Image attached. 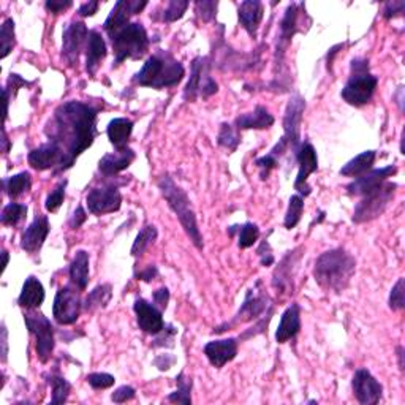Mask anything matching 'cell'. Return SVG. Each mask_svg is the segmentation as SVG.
<instances>
[{
    "label": "cell",
    "mask_w": 405,
    "mask_h": 405,
    "mask_svg": "<svg viewBox=\"0 0 405 405\" xmlns=\"http://www.w3.org/2000/svg\"><path fill=\"white\" fill-rule=\"evenodd\" d=\"M78 290V287L75 288L72 285H66V287L59 288L57 291L52 306V315L61 325H73L79 318L83 304H81Z\"/></svg>",
    "instance_id": "cell-10"
},
{
    "label": "cell",
    "mask_w": 405,
    "mask_h": 405,
    "mask_svg": "<svg viewBox=\"0 0 405 405\" xmlns=\"http://www.w3.org/2000/svg\"><path fill=\"white\" fill-rule=\"evenodd\" d=\"M296 157H298L299 171H298V177H296L295 181V190H298L299 195L309 197L312 188L309 184H307V179H309L312 172L318 170V159H317L314 146H312L310 143L301 144L299 150L296 152Z\"/></svg>",
    "instance_id": "cell-17"
},
{
    "label": "cell",
    "mask_w": 405,
    "mask_h": 405,
    "mask_svg": "<svg viewBox=\"0 0 405 405\" xmlns=\"http://www.w3.org/2000/svg\"><path fill=\"white\" fill-rule=\"evenodd\" d=\"M187 8H188L187 0H171L168 7L165 8L164 21H166V23H175V21L182 18Z\"/></svg>",
    "instance_id": "cell-45"
},
{
    "label": "cell",
    "mask_w": 405,
    "mask_h": 405,
    "mask_svg": "<svg viewBox=\"0 0 405 405\" xmlns=\"http://www.w3.org/2000/svg\"><path fill=\"white\" fill-rule=\"evenodd\" d=\"M157 184H159L161 195H164V198L166 199V203H168V206L171 208L172 213L176 214V217L179 219L182 228L186 230V233L188 237H190L193 246L199 248V250H203L204 247L203 236H201V231H199L198 228L197 215L195 213H193L190 199H188L187 193L184 192L179 186H176V182L172 181L168 175L161 176Z\"/></svg>",
    "instance_id": "cell-4"
},
{
    "label": "cell",
    "mask_w": 405,
    "mask_h": 405,
    "mask_svg": "<svg viewBox=\"0 0 405 405\" xmlns=\"http://www.w3.org/2000/svg\"><path fill=\"white\" fill-rule=\"evenodd\" d=\"M397 356H399V367L404 371V363H402V356H404V348L399 347L397 348Z\"/></svg>",
    "instance_id": "cell-63"
},
{
    "label": "cell",
    "mask_w": 405,
    "mask_h": 405,
    "mask_svg": "<svg viewBox=\"0 0 405 405\" xmlns=\"http://www.w3.org/2000/svg\"><path fill=\"white\" fill-rule=\"evenodd\" d=\"M0 41H2V59H5L12 52L14 46V21L5 19L2 24V30H0Z\"/></svg>",
    "instance_id": "cell-41"
},
{
    "label": "cell",
    "mask_w": 405,
    "mask_h": 405,
    "mask_svg": "<svg viewBox=\"0 0 405 405\" xmlns=\"http://www.w3.org/2000/svg\"><path fill=\"white\" fill-rule=\"evenodd\" d=\"M237 16H239V23L247 34L255 39L258 27H260L263 19V3L258 2V0H246L239 5Z\"/></svg>",
    "instance_id": "cell-25"
},
{
    "label": "cell",
    "mask_w": 405,
    "mask_h": 405,
    "mask_svg": "<svg viewBox=\"0 0 405 405\" xmlns=\"http://www.w3.org/2000/svg\"><path fill=\"white\" fill-rule=\"evenodd\" d=\"M390 307L393 310H402L405 307V287L404 279H399L390 295Z\"/></svg>",
    "instance_id": "cell-46"
},
{
    "label": "cell",
    "mask_w": 405,
    "mask_h": 405,
    "mask_svg": "<svg viewBox=\"0 0 405 405\" xmlns=\"http://www.w3.org/2000/svg\"><path fill=\"white\" fill-rule=\"evenodd\" d=\"M66 187H67V181H62L56 188L48 195L45 208L48 213H56V210L62 206L63 198H66Z\"/></svg>",
    "instance_id": "cell-44"
},
{
    "label": "cell",
    "mask_w": 405,
    "mask_h": 405,
    "mask_svg": "<svg viewBox=\"0 0 405 405\" xmlns=\"http://www.w3.org/2000/svg\"><path fill=\"white\" fill-rule=\"evenodd\" d=\"M375 161V150H366V152L359 154L358 157L350 160L347 165L340 170V175L348 176V177H358L364 172L371 171L372 165Z\"/></svg>",
    "instance_id": "cell-33"
},
{
    "label": "cell",
    "mask_w": 405,
    "mask_h": 405,
    "mask_svg": "<svg viewBox=\"0 0 405 405\" xmlns=\"http://www.w3.org/2000/svg\"><path fill=\"white\" fill-rule=\"evenodd\" d=\"M29 164L37 171H45L51 168H57L59 171L68 170V160L63 154V150L56 143H46L32 150L29 154Z\"/></svg>",
    "instance_id": "cell-12"
},
{
    "label": "cell",
    "mask_w": 405,
    "mask_h": 405,
    "mask_svg": "<svg viewBox=\"0 0 405 405\" xmlns=\"http://www.w3.org/2000/svg\"><path fill=\"white\" fill-rule=\"evenodd\" d=\"M177 334V329L175 326H165L159 334H155V340H154V347H172L175 345V337Z\"/></svg>",
    "instance_id": "cell-47"
},
{
    "label": "cell",
    "mask_w": 405,
    "mask_h": 405,
    "mask_svg": "<svg viewBox=\"0 0 405 405\" xmlns=\"http://www.w3.org/2000/svg\"><path fill=\"white\" fill-rule=\"evenodd\" d=\"M306 110V100L302 99L301 95H293L288 101L287 110H285V117H284V128L285 135L282 139L275 144V148L271 150V155L275 159L282 157V155L287 152L288 149L298 152L301 148V122H302V115H304Z\"/></svg>",
    "instance_id": "cell-7"
},
{
    "label": "cell",
    "mask_w": 405,
    "mask_h": 405,
    "mask_svg": "<svg viewBox=\"0 0 405 405\" xmlns=\"http://www.w3.org/2000/svg\"><path fill=\"white\" fill-rule=\"evenodd\" d=\"M177 383V390L175 393H171L168 399L171 402H177V404H186L188 405L192 402L190 397V391H192V379L187 377L184 372H181L176 379Z\"/></svg>",
    "instance_id": "cell-37"
},
{
    "label": "cell",
    "mask_w": 405,
    "mask_h": 405,
    "mask_svg": "<svg viewBox=\"0 0 405 405\" xmlns=\"http://www.w3.org/2000/svg\"><path fill=\"white\" fill-rule=\"evenodd\" d=\"M405 2H388L385 5V10H383V16L386 19H393L396 16H401L404 13Z\"/></svg>",
    "instance_id": "cell-52"
},
{
    "label": "cell",
    "mask_w": 405,
    "mask_h": 405,
    "mask_svg": "<svg viewBox=\"0 0 405 405\" xmlns=\"http://www.w3.org/2000/svg\"><path fill=\"white\" fill-rule=\"evenodd\" d=\"M115 377L110 374H103V372L88 375V383L94 390H106V388H111L115 385Z\"/></svg>",
    "instance_id": "cell-48"
},
{
    "label": "cell",
    "mask_w": 405,
    "mask_h": 405,
    "mask_svg": "<svg viewBox=\"0 0 405 405\" xmlns=\"http://www.w3.org/2000/svg\"><path fill=\"white\" fill-rule=\"evenodd\" d=\"M26 214H27L26 204L10 203V204H7V206L3 208L2 215H0V222H2L3 225L14 226V225H18L21 220L26 217Z\"/></svg>",
    "instance_id": "cell-40"
},
{
    "label": "cell",
    "mask_w": 405,
    "mask_h": 405,
    "mask_svg": "<svg viewBox=\"0 0 405 405\" xmlns=\"http://www.w3.org/2000/svg\"><path fill=\"white\" fill-rule=\"evenodd\" d=\"M274 124L273 115H269V111L264 106L258 105L253 112H247V115H241L236 119V127L237 130H264L269 128Z\"/></svg>",
    "instance_id": "cell-30"
},
{
    "label": "cell",
    "mask_w": 405,
    "mask_h": 405,
    "mask_svg": "<svg viewBox=\"0 0 405 405\" xmlns=\"http://www.w3.org/2000/svg\"><path fill=\"white\" fill-rule=\"evenodd\" d=\"M152 298H154V304L157 306L160 310H164V309H166V306H168L170 291H168V288H166V287L159 288L157 291H154Z\"/></svg>",
    "instance_id": "cell-54"
},
{
    "label": "cell",
    "mask_w": 405,
    "mask_h": 405,
    "mask_svg": "<svg viewBox=\"0 0 405 405\" xmlns=\"http://www.w3.org/2000/svg\"><path fill=\"white\" fill-rule=\"evenodd\" d=\"M302 209H304V199H302V197L301 195L291 197L288 209H287V214H285V220H284L285 228L291 230V228H295V226L299 224L301 215H302Z\"/></svg>",
    "instance_id": "cell-39"
},
{
    "label": "cell",
    "mask_w": 405,
    "mask_h": 405,
    "mask_svg": "<svg viewBox=\"0 0 405 405\" xmlns=\"http://www.w3.org/2000/svg\"><path fill=\"white\" fill-rule=\"evenodd\" d=\"M258 237H260V230H258V226L253 224H246L239 228V241H237V246L241 248H248L255 244Z\"/></svg>",
    "instance_id": "cell-43"
},
{
    "label": "cell",
    "mask_w": 405,
    "mask_h": 405,
    "mask_svg": "<svg viewBox=\"0 0 405 405\" xmlns=\"http://www.w3.org/2000/svg\"><path fill=\"white\" fill-rule=\"evenodd\" d=\"M73 5V2H70V0H67V2H57V0H48V2L45 3V7H46V10H50L51 13H54V14H59V13H62V12H66L67 8H70Z\"/></svg>",
    "instance_id": "cell-55"
},
{
    "label": "cell",
    "mask_w": 405,
    "mask_h": 405,
    "mask_svg": "<svg viewBox=\"0 0 405 405\" xmlns=\"http://www.w3.org/2000/svg\"><path fill=\"white\" fill-rule=\"evenodd\" d=\"M26 326L29 329L30 334L35 336V350L37 356L41 363H48L54 350V328L51 322L41 314V312H26L24 314Z\"/></svg>",
    "instance_id": "cell-9"
},
{
    "label": "cell",
    "mask_w": 405,
    "mask_h": 405,
    "mask_svg": "<svg viewBox=\"0 0 405 405\" xmlns=\"http://www.w3.org/2000/svg\"><path fill=\"white\" fill-rule=\"evenodd\" d=\"M301 331V310L298 304H291L287 310L284 312L280 318L277 333H275V340L279 344L288 342L296 334Z\"/></svg>",
    "instance_id": "cell-26"
},
{
    "label": "cell",
    "mask_w": 405,
    "mask_h": 405,
    "mask_svg": "<svg viewBox=\"0 0 405 405\" xmlns=\"http://www.w3.org/2000/svg\"><path fill=\"white\" fill-rule=\"evenodd\" d=\"M217 143L226 149L236 150L237 146H239V135H237L235 128L228 126V124H222L217 137Z\"/></svg>",
    "instance_id": "cell-42"
},
{
    "label": "cell",
    "mask_w": 405,
    "mask_h": 405,
    "mask_svg": "<svg viewBox=\"0 0 405 405\" xmlns=\"http://www.w3.org/2000/svg\"><path fill=\"white\" fill-rule=\"evenodd\" d=\"M184 78V67L171 54L161 51L150 56L133 81L143 88L164 89L179 84Z\"/></svg>",
    "instance_id": "cell-3"
},
{
    "label": "cell",
    "mask_w": 405,
    "mask_h": 405,
    "mask_svg": "<svg viewBox=\"0 0 405 405\" xmlns=\"http://www.w3.org/2000/svg\"><path fill=\"white\" fill-rule=\"evenodd\" d=\"M379 79L369 73V62L366 59H355L352 62V77L340 92L342 99L352 106L369 103L375 94Z\"/></svg>",
    "instance_id": "cell-5"
},
{
    "label": "cell",
    "mask_w": 405,
    "mask_h": 405,
    "mask_svg": "<svg viewBox=\"0 0 405 405\" xmlns=\"http://www.w3.org/2000/svg\"><path fill=\"white\" fill-rule=\"evenodd\" d=\"M89 30L84 23L75 21L66 27L62 37V57L70 67H75L78 63L79 54L83 51L84 45H88Z\"/></svg>",
    "instance_id": "cell-11"
},
{
    "label": "cell",
    "mask_w": 405,
    "mask_h": 405,
    "mask_svg": "<svg viewBox=\"0 0 405 405\" xmlns=\"http://www.w3.org/2000/svg\"><path fill=\"white\" fill-rule=\"evenodd\" d=\"M255 165H257V168L260 170V177L264 181L269 177V172L277 168L279 161H277V159L273 157L271 154H268V155H264V157L257 159Z\"/></svg>",
    "instance_id": "cell-50"
},
{
    "label": "cell",
    "mask_w": 405,
    "mask_h": 405,
    "mask_svg": "<svg viewBox=\"0 0 405 405\" xmlns=\"http://www.w3.org/2000/svg\"><path fill=\"white\" fill-rule=\"evenodd\" d=\"M111 290L112 288L110 284H103V285H99V287H95L84 301V310L95 312L97 309H105L108 302L111 301V296H112Z\"/></svg>",
    "instance_id": "cell-34"
},
{
    "label": "cell",
    "mask_w": 405,
    "mask_h": 405,
    "mask_svg": "<svg viewBox=\"0 0 405 405\" xmlns=\"http://www.w3.org/2000/svg\"><path fill=\"white\" fill-rule=\"evenodd\" d=\"M48 383H50V385L52 386L51 404L67 402L70 390H72L70 383L66 379H63V377H59V375H50V377H48Z\"/></svg>",
    "instance_id": "cell-38"
},
{
    "label": "cell",
    "mask_w": 405,
    "mask_h": 405,
    "mask_svg": "<svg viewBox=\"0 0 405 405\" xmlns=\"http://www.w3.org/2000/svg\"><path fill=\"white\" fill-rule=\"evenodd\" d=\"M32 187V176L30 172H19V175L8 177V179L3 181V188L5 192H7V195L14 199L21 195H24L30 190Z\"/></svg>",
    "instance_id": "cell-35"
},
{
    "label": "cell",
    "mask_w": 405,
    "mask_h": 405,
    "mask_svg": "<svg viewBox=\"0 0 405 405\" xmlns=\"http://www.w3.org/2000/svg\"><path fill=\"white\" fill-rule=\"evenodd\" d=\"M299 248H296L293 252H288L284 257V260L280 261L277 269L274 271L273 275V287L277 291H290L293 288V277H295V269L296 264L299 261Z\"/></svg>",
    "instance_id": "cell-23"
},
{
    "label": "cell",
    "mask_w": 405,
    "mask_h": 405,
    "mask_svg": "<svg viewBox=\"0 0 405 405\" xmlns=\"http://www.w3.org/2000/svg\"><path fill=\"white\" fill-rule=\"evenodd\" d=\"M304 8L302 3H290L288 8L285 10V16L280 23V34L277 39V48H275V62L282 63L285 52H287L288 46L293 37L301 32L299 29V14L302 13L301 10Z\"/></svg>",
    "instance_id": "cell-13"
},
{
    "label": "cell",
    "mask_w": 405,
    "mask_h": 405,
    "mask_svg": "<svg viewBox=\"0 0 405 405\" xmlns=\"http://www.w3.org/2000/svg\"><path fill=\"white\" fill-rule=\"evenodd\" d=\"M353 393L359 404L372 405L379 404L383 394V386L367 369H359L353 375Z\"/></svg>",
    "instance_id": "cell-15"
},
{
    "label": "cell",
    "mask_w": 405,
    "mask_h": 405,
    "mask_svg": "<svg viewBox=\"0 0 405 405\" xmlns=\"http://www.w3.org/2000/svg\"><path fill=\"white\" fill-rule=\"evenodd\" d=\"M135 160V152L130 148L117 149L115 154H106L103 159L100 160L99 170L103 172L105 176H115L117 172L127 170Z\"/></svg>",
    "instance_id": "cell-27"
},
{
    "label": "cell",
    "mask_w": 405,
    "mask_h": 405,
    "mask_svg": "<svg viewBox=\"0 0 405 405\" xmlns=\"http://www.w3.org/2000/svg\"><path fill=\"white\" fill-rule=\"evenodd\" d=\"M112 51H115V66H119L127 59H141L149 48L148 32L139 23H132L122 27L121 30L111 35Z\"/></svg>",
    "instance_id": "cell-6"
},
{
    "label": "cell",
    "mask_w": 405,
    "mask_h": 405,
    "mask_svg": "<svg viewBox=\"0 0 405 405\" xmlns=\"http://www.w3.org/2000/svg\"><path fill=\"white\" fill-rule=\"evenodd\" d=\"M208 59L204 57H197L195 61L192 62V72H190V79L184 89V99L187 101H195L197 97L201 92V88L204 81L208 79Z\"/></svg>",
    "instance_id": "cell-28"
},
{
    "label": "cell",
    "mask_w": 405,
    "mask_h": 405,
    "mask_svg": "<svg viewBox=\"0 0 405 405\" xmlns=\"http://www.w3.org/2000/svg\"><path fill=\"white\" fill-rule=\"evenodd\" d=\"M204 355L214 367H224L226 363L233 361L237 355V340L230 337L224 340H213L204 345Z\"/></svg>",
    "instance_id": "cell-22"
},
{
    "label": "cell",
    "mask_w": 405,
    "mask_h": 405,
    "mask_svg": "<svg viewBox=\"0 0 405 405\" xmlns=\"http://www.w3.org/2000/svg\"><path fill=\"white\" fill-rule=\"evenodd\" d=\"M159 275V269H157V266H154V264H150V266H148L144 269V271H141L139 273L137 277L139 279V280H144V282H152V280L157 277Z\"/></svg>",
    "instance_id": "cell-59"
},
{
    "label": "cell",
    "mask_w": 405,
    "mask_h": 405,
    "mask_svg": "<svg viewBox=\"0 0 405 405\" xmlns=\"http://www.w3.org/2000/svg\"><path fill=\"white\" fill-rule=\"evenodd\" d=\"M159 231L154 225H148L139 231L137 239H135L132 246V255L133 257H141L143 253L148 250V248L154 244L155 239H157Z\"/></svg>",
    "instance_id": "cell-36"
},
{
    "label": "cell",
    "mask_w": 405,
    "mask_h": 405,
    "mask_svg": "<svg viewBox=\"0 0 405 405\" xmlns=\"http://www.w3.org/2000/svg\"><path fill=\"white\" fill-rule=\"evenodd\" d=\"M50 220H48L46 215L37 214L34 222L27 226L23 236H21V248L29 253L39 252L48 235H50Z\"/></svg>",
    "instance_id": "cell-21"
},
{
    "label": "cell",
    "mask_w": 405,
    "mask_h": 405,
    "mask_svg": "<svg viewBox=\"0 0 405 405\" xmlns=\"http://www.w3.org/2000/svg\"><path fill=\"white\" fill-rule=\"evenodd\" d=\"M97 112L99 110L95 106L77 100L67 101L54 112L46 135L50 141L56 143L63 150L70 166L94 143L97 137Z\"/></svg>",
    "instance_id": "cell-1"
},
{
    "label": "cell",
    "mask_w": 405,
    "mask_h": 405,
    "mask_svg": "<svg viewBox=\"0 0 405 405\" xmlns=\"http://www.w3.org/2000/svg\"><path fill=\"white\" fill-rule=\"evenodd\" d=\"M106 57V43L97 30H90L86 45V70L90 77H95L100 63Z\"/></svg>",
    "instance_id": "cell-24"
},
{
    "label": "cell",
    "mask_w": 405,
    "mask_h": 405,
    "mask_svg": "<svg viewBox=\"0 0 405 405\" xmlns=\"http://www.w3.org/2000/svg\"><path fill=\"white\" fill-rule=\"evenodd\" d=\"M175 363H176V358L175 356H170V355H161V356H159L157 359H155V366H157L160 371L171 369V366Z\"/></svg>",
    "instance_id": "cell-60"
},
{
    "label": "cell",
    "mask_w": 405,
    "mask_h": 405,
    "mask_svg": "<svg viewBox=\"0 0 405 405\" xmlns=\"http://www.w3.org/2000/svg\"><path fill=\"white\" fill-rule=\"evenodd\" d=\"M397 168L396 166H385V168L380 170H372L367 171L364 175L356 177L353 182H350L347 186V193L348 195L355 197H364L367 193L374 192L375 188H379L383 182H386L393 175H396Z\"/></svg>",
    "instance_id": "cell-16"
},
{
    "label": "cell",
    "mask_w": 405,
    "mask_h": 405,
    "mask_svg": "<svg viewBox=\"0 0 405 405\" xmlns=\"http://www.w3.org/2000/svg\"><path fill=\"white\" fill-rule=\"evenodd\" d=\"M257 253H258V257L261 258L263 266H271V264L274 263V255L271 252V247H269V244H268V241L261 242V246L258 247Z\"/></svg>",
    "instance_id": "cell-53"
},
{
    "label": "cell",
    "mask_w": 405,
    "mask_h": 405,
    "mask_svg": "<svg viewBox=\"0 0 405 405\" xmlns=\"http://www.w3.org/2000/svg\"><path fill=\"white\" fill-rule=\"evenodd\" d=\"M70 279L79 290H86L89 284V253L78 250L70 264Z\"/></svg>",
    "instance_id": "cell-32"
},
{
    "label": "cell",
    "mask_w": 405,
    "mask_h": 405,
    "mask_svg": "<svg viewBox=\"0 0 405 405\" xmlns=\"http://www.w3.org/2000/svg\"><path fill=\"white\" fill-rule=\"evenodd\" d=\"M146 5L148 2H139V0H119L103 24V29L108 32V35H115L122 27L130 24L128 23L130 16L141 12Z\"/></svg>",
    "instance_id": "cell-18"
},
{
    "label": "cell",
    "mask_w": 405,
    "mask_h": 405,
    "mask_svg": "<svg viewBox=\"0 0 405 405\" xmlns=\"http://www.w3.org/2000/svg\"><path fill=\"white\" fill-rule=\"evenodd\" d=\"M2 253H3V269H5V268H7V264H8V252L3 250Z\"/></svg>",
    "instance_id": "cell-64"
},
{
    "label": "cell",
    "mask_w": 405,
    "mask_h": 405,
    "mask_svg": "<svg viewBox=\"0 0 405 405\" xmlns=\"http://www.w3.org/2000/svg\"><path fill=\"white\" fill-rule=\"evenodd\" d=\"M135 314H137L138 326L148 334H159L165 328L161 310L155 304H150L146 299L135 301Z\"/></svg>",
    "instance_id": "cell-19"
},
{
    "label": "cell",
    "mask_w": 405,
    "mask_h": 405,
    "mask_svg": "<svg viewBox=\"0 0 405 405\" xmlns=\"http://www.w3.org/2000/svg\"><path fill=\"white\" fill-rule=\"evenodd\" d=\"M219 3L217 2H210V0H203V2H197L195 8L199 18H201L204 23H209V21L214 19L215 12H217Z\"/></svg>",
    "instance_id": "cell-49"
},
{
    "label": "cell",
    "mask_w": 405,
    "mask_h": 405,
    "mask_svg": "<svg viewBox=\"0 0 405 405\" xmlns=\"http://www.w3.org/2000/svg\"><path fill=\"white\" fill-rule=\"evenodd\" d=\"M397 186L394 182H383L379 188H375L374 192L367 193L364 198L356 204L355 213H353V222L355 224H366L371 222L385 213L388 204L391 203L396 193Z\"/></svg>",
    "instance_id": "cell-8"
},
{
    "label": "cell",
    "mask_w": 405,
    "mask_h": 405,
    "mask_svg": "<svg viewBox=\"0 0 405 405\" xmlns=\"http://www.w3.org/2000/svg\"><path fill=\"white\" fill-rule=\"evenodd\" d=\"M43 301H45V288L39 279L30 275L23 285V291H21L18 299L19 306L24 307L26 310H35L43 304Z\"/></svg>",
    "instance_id": "cell-29"
},
{
    "label": "cell",
    "mask_w": 405,
    "mask_h": 405,
    "mask_svg": "<svg viewBox=\"0 0 405 405\" xmlns=\"http://www.w3.org/2000/svg\"><path fill=\"white\" fill-rule=\"evenodd\" d=\"M100 7V2H86L79 7L78 14L83 16V18H88V16H94L97 10Z\"/></svg>",
    "instance_id": "cell-58"
},
{
    "label": "cell",
    "mask_w": 405,
    "mask_h": 405,
    "mask_svg": "<svg viewBox=\"0 0 405 405\" xmlns=\"http://www.w3.org/2000/svg\"><path fill=\"white\" fill-rule=\"evenodd\" d=\"M133 132V122L127 117H116L112 119L108 126V138H110L111 144L115 146L116 149H124L127 148L128 138Z\"/></svg>",
    "instance_id": "cell-31"
},
{
    "label": "cell",
    "mask_w": 405,
    "mask_h": 405,
    "mask_svg": "<svg viewBox=\"0 0 405 405\" xmlns=\"http://www.w3.org/2000/svg\"><path fill=\"white\" fill-rule=\"evenodd\" d=\"M2 144H3V148H2L3 154H7V152H8V149H10V141H8L7 133H5V130H3V133H2Z\"/></svg>",
    "instance_id": "cell-62"
},
{
    "label": "cell",
    "mask_w": 405,
    "mask_h": 405,
    "mask_svg": "<svg viewBox=\"0 0 405 405\" xmlns=\"http://www.w3.org/2000/svg\"><path fill=\"white\" fill-rule=\"evenodd\" d=\"M355 271V258L344 248H333L317 258L314 277L315 282L325 291L340 293L350 285Z\"/></svg>",
    "instance_id": "cell-2"
},
{
    "label": "cell",
    "mask_w": 405,
    "mask_h": 405,
    "mask_svg": "<svg viewBox=\"0 0 405 405\" xmlns=\"http://www.w3.org/2000/svg\"><path fill=\"white\" fill-rule=\"evenodd\" d=\"M268 302H269V298H268L266 293H263V291L248 290L239 312L236 314L235 322L230 323V325H226V326L230 328V326L236 325V323H246V322L257 320L258 317L263 315L264 312L268 310V307H269Z\"/></svg>",
    "instance_id": "cell-20"
},
{
    "label": "cell",
    "mask_w": 405,
    "mask_h": 405,
    "mask_svg": "<svg viewBox=\"0 0 405 405\" xmlns=\"http://www.w3.org/2000/svg\"><path fill=\"white\" fill-rule=\"evenodd\" d=\"M7 337H8L7 328H5V325H2V363H5V361H7V353H8Z\"/></svg>",
    "instance_id": "cell-61"
},
{
    "label": "cell",
    "mask_w": 405,
    "mask_h": 405,
    "mask_svg": "<svg viewBox=\"0 0 405 405\" xmlns=\"http://www.w3.org/2000/svg\"><path fill=\"white\" fill-rule=\"evenodd\" d=\"M86 219H88V215H86V210L81 206H78L77 210H75L73 217L70 219V226H72L73 230H77L86 222Z\"/></svg>",
    "instance_id": "cell-57"
},
{
    "label": "cell",
    "mask_w": 405,
    "mask_h": 405,
    "mask_svg": "<svg viewBox=\"0 0 405 405\" xmlns=\"http://www.w3.org/2000/svg\"><path fill=\"white\" fill-rule=\"evenodd\" d=\"M135 394H137V391H135V388L132 386H121L117 388V390L112 393V402L116 404H124L127 401H132V399L135 397Z\"/></svg>",
    "instance_id": "cell-51"
},
{
    "label": "cell",
    "mask_w": 405,
    "mask_h": 405,
    "mask_svg": "<svg viewBox=\"0 0 405 405\" xmlns=\"http://www.w3.org/2000/svg\"><path fill=\"white\" fill-rule=\"evenodd\" d=\"M88 208L89 213L94 215H105L116 213V210L121 209L122 204V195L119 192L117 187L108 186V187H99L92 188L88 193Z\"/></svg>",
    "instance_id": "cell-14"
},
{
    "label": "cell",
    "mask_w": 405,
    "mask_h": 405,
    "mask_svg": "<svg viewBox=\"0 0 405 405\" xmlns=\"http://www.w3.org/2000/svg\"><path fill=\"white\" fill-rule=\"evenodd\" d=\"M217 90H219L217 83H215V81L213 78H210V77H208V79L204 81V84H203V88H201V92H199V95H201L203 99H208V97L214 95Z\"/></svg>",
    "instance_id": "cell-56"
}]
</instances>
